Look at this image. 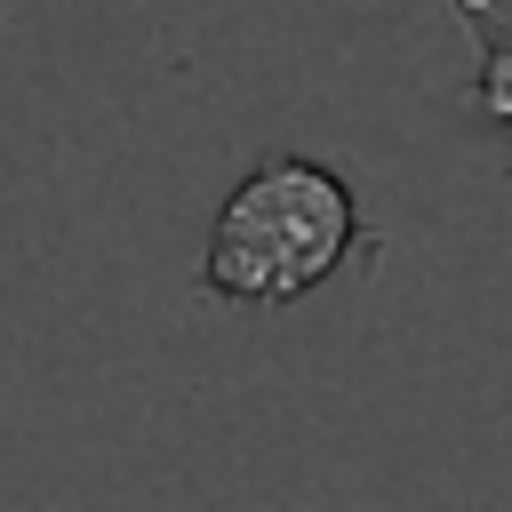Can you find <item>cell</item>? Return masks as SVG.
<instances>
[{"label":"cell","instance_id":"6da1fadb","mask_svg":"<svg viewBox=\"0 0 512 512\" xmlns=\"http://www.w3.org/2000/svg\"><path fill=\"white\" fill-rule=\"evenodd\" d=\"M352 248H360V216H352L344 176L320 160H264L216 208L200 280H208V296H224L240 312H280V304L312 296Z\"/></svg>","mask_w":512,"mask_h":512},{"label":"cell","instance_id":"7a4b0ae2","mask_svg":"<svg viewBox=\"0 0 512 512\" xmlns=\"http://www.w3.org/2000/svg\"><path fill=\"white\" fill-rule=\"evenodd\" d=\"M456 16L480 32V80H472V104L488 120L512 128V24L496 16V0H456Z\"/></svg>","mask_w":512,"mask_h":512}]
</instances>
